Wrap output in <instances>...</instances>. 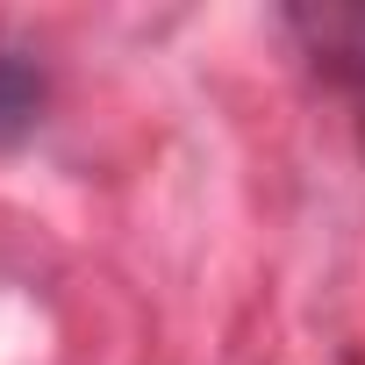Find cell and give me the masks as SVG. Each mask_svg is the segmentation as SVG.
<instances>
[{
	"label": "cell",
	"mask_w": 365,
	"mask_h": 365,
	"mask_svg": "<svg viewBox=\"0 0 365 365\" xmlns=\"http://www.w3.org/2000/svg\"><path fill=\"white\" fill-rule=\"evenodd\" d=\"M43 122V72L15 51H0V143H22Z\"/></svg>",
	"instance_id": "2"
},
{
	"label": "cell",
	"mask_w": 365,
	"mask_h": 365,
	"mask_svg": "<svg viewBox=\"0 0 365 365\" xmlns=\"http://www.w3.org/2000/svg\"><path fill=\"white\" fill-rule=\"evenodd\" d=\"M287 29L301 36V51L329 79L365 86V0H308V8H287Z\"/></svg>",
	"instance_id": "1"
}]
</instances>
